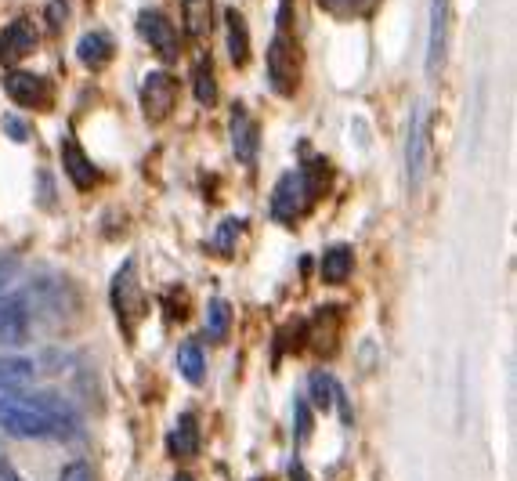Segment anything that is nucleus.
<instances>
[{
    "label": "nucleus",
    "mask_w": 517,
    "mask_h": 481,
    "mask_svg": "<svg viewBox=\"0 0 517 481\" xmlns=\"http://www.w3.org/2000/svg\"><path fill=\"white\" fill-rule=\"evenodd\" d=\"M0 427L15 438H73L80 431V416L66 398L40 391L26 398H0Z\"/></svg>",
    "instance_id": "1"
},
{
    "label": "nucleus",
    "mask_w": 517,
    "mask_h": 481,
    "mask_svg": "<svg viewBox=\"0 0 517 481\" xmlns=\"http://www.w3.org/2000/svg\"><path fill=\"white\" fill-rule=\"evenodd\" d=\"M326 181H329L326 160H319V156H304L301 170L282 174L279 185H275L272 217L279 225H297V221L311 210V203L326 192Z\"/></svg>",
    "instance_id": "2"
},
{
    "label": "nucleus",
    "mask_w": 517,
    "mask_h": 481,
    "mask_svg": "<svg viewBox=\"0 0 517 481\" xmlns=\"http://www.w3.org/2000/svg\"><path fill=\"white\" fill-rule=\"evenodd\" d=\"M268 84L282 98H290L301 84V44L290 37V29H275V40L268 48Z\"/></svg>",
    "instance_id": "3"
},
{
    "label": "nucleus",
    "mask_w": 517,
    "mask_h": 481,
    "mask_svg": "<svg viewBox=\"0 0 517 481\" xmlns=\"http://www.w3.org/2000/svg\"><path fill=\"white\" fill-rule=\"evenodd\" d=\"M109 297H113V308H116V315H120L123 330H134V322L149 312V304L141 297L138 275H134V261H127V265L113 275V290H109Z\"/></svg>",
    "instance_id": "4"
},
{
    "label": "nucleus",
    "mask_w": 517,
    "mask_h": 481,
    "mask_svg": "<svg viewBox=\"0 0 517 481\" xmlns=\"http://www.w3.org/2000/svg\"><path fill=\"white\" fill-rule=\"evenodd\" d=\"M4 91H8L11 102L22 105V109H40V113H44V109L55 105V87L37 73L11 69V73H4Z\"/></svg>",
    "instance_id": "5"
},
{
    "label": "nucleus",
    "mask_w": 517,
    "mask_h": 481,
    "mask_svg": "<svg viewBox=\"0 0 517 481\" xmlns=\"http://www.w3.org/2000/svg\"><path fill=\"white\" fill-rule=\"evenodd\" d=\"M178 105V80L170 73H149L141 84V113L149 123H163Z\"/></svg>",
    "instance_id": "6"
},
{
    "label": "nucleus",
    "mask_w": 517,
    "mask_h": 481,
    "mask_svg": "<svg viewBox=\"0 0 517 481\" xmlns=\"http://www.w3.org/2000/svg\"><path fill=\"white\" fill-rule=\"evenodd\" d=\"M138 33H141V40H145V44H149V48L163 58V62H174V58L181 55L178 29L170 26L167 15H160V11H141V15H138Z\"/></svg>",
    "instance_id": "7"
},
{
    "label": "nucleus",
    "mask_w": 517,
    "mask_h": 481,
    "mask_svg": "<svg viewBox=\"0 0 517 481\" xmlns=\"http://www.w3.org/2000/svg\"><path fill=\"white\" fill-rule=\"evenodd\" d=\"M257 149H261V127H257V120L250 116L246 105H232V152H235V160L246 163V167H254Z\"/></svg>",
    "instance_id": "8"
},
{
    "label": "nucleus",
    "mask_w": 517,
    "mask_h": 481,
    "mask_svg": "<svg viewBox=\"0 0 517 481\" xmlns=\"http://www.w3.org/2000/svg\"><path fill=\"white\" fill-rule=\"evenodd\" d=\"M33 51H37V29L29 19H15L0 29V62L4 66H15Z\"/></svg>",
    "instance_id": "9"
},
{
    "label": "nucleus",
    "mask_w": 517,
    "mask_h": 481,
    "mask_svg": "<svg viewBox=\"0 0 517 481\" xmlns=\"http://www.w3.org/2000/svg\"><path fill=\"white\" fill-rule=\"evenodd\" d=\"M405 170H409V189H420L423 170H427V116H423V105H416V109H413V123H409Z\"/></svg>",
    "instance_id": "10"
},
{
    "label": "nucleus",
    "mask_w": 517,
    "mask_h": 481,
    "mask_svg": "<svg viewBox=\"0 0 517 481\" xmlns=\"http://www.w3.org/2000/svg\"><path fill=\"white\" fill-rule=\"evenodd\" d=\"M62 167H66V178L73 181L80 192L102 185V170L87 160V152L76 145V138H62Z\"/></svg>",
    "instance_id": "11"
},
{
    "label": "nucleus",
    "mask_w": 517,
    "mask_h": 481,
    "mask_svg": "<svg viewBox=\"0 0 517 481\" xmlns=\"http://www.w3.org/2000/svg\"><path fill=\"white\" fill-rule=\"evenodd\" d=\"M445 37H449V0L431 4V40H427V73L438 76L445 66Z\"/></svg>",
    "instance_id": "12"
},
{
    "label": "nucleus",
    "mask_w": 517,
    "mask_h": 481,
    "mask_svg": "<svg viewBox=\"0 0 517 481\" xmlns=\"http://www.w3.org/2000/svg\"><path fill=\"white\" fill-rule=\"evenodd\" d=\"M29 337V308L22 297H0V340H11V344H19V340Z\"/></svg>",
    "instance_id": "13"
},
{
    "label": "nucleus",
    "mask_w": 517,
    "mask_h": 481,
    "mask_svg": "<svg viewBox=\"0 0 517 481\" xmlns=\"http://www.w3.org/2000/svg\"><path fill=\"white\" fill-rule=\"evenodd\" d=\"M351 272H355V254H351L348 243L329 246L326 254H322V283H329V286L348 283Z\"/></svg>",
    "instance_id": "14"
},
{
    "label": "nucleus",
    "mask_w": 517,
    "mask_h": 481,
    "mask_svg": "<svg viewBox=\"0 0 517 481\" xmlns=\"http://www.w3.org/2000/svg\"><path fill=\"white\" fill-rule=\"evenodd\" d=\"M113 37H109V33H102V29H98V33H84V37H80V44H76V58H80V62H84V66H91V69H98V66H105V62H109V58H113Z\"/></svg>",
    "instance_id": "15"
},
{
    "label": "nucleus",
    "mask_w": 517,
    "mask_h": 481,
    "mask_svg": "<svg viewBox=\"0 0 517 481\" xmlns=\"http://www.w3.org/2000/svg\"><path fill=\"white\" fill-rule=\"evenodd\" d=\"M185 11V33L192 40H203L214 29V0H181Z\"/></svg>",
    "instance_id": "16"
},
{
    "label": "nucleus",
    "mask_w": 517,
    "mask_h": 481,
    "mask_svg": "<svg viewBox=\"0 0 517 481\" xmlns=\"http://www.w3.org/2000/svg\"><path fill=\"white\" fill-rule=\"evenodd\" d=\"M33 377H37V366L22 355L0 359V391H22L26 384H33Z\"/></svg>",
    "instance_id": "17"
},
{
    "label": "nucleus",
    "mask_w": 517,
    "mask_h": 481,
    "mask_svg": "<svg viewBox=\"0 0 517 481\" xmlns=\"http://www.w3.org/2000/svg\"><path fill=\"white\" fill-rule=\"evenodd\" d=\"M225 26H228V55H232L235 66H246V58H250V29H246V19L232 8L225 15Z\"/></svg>",
    "instance_id": "18"
},
{
    "label": "nucleus",
    "mask_w": 517,
    "mask_h": 481,
    "mask_svg": "<svg viewBox=\"0 0 517 481\" xmlns=\"http://www.w3.org/2000/svg\"><path fill=\"white\" fill-rule=\"evenodd\" d=\"M170 453L174 456H196L199 453V427H196V416L192 413H181L178 431L170 434Z\"/></svg>",
    "instance_id": "19"
},
{
    "label": "nucleus",
    "mask_w": 517,
    "mask_h": 481,
    "mask_svg": "<svg viewBox=\"0 0 517 481\" xmlns=\"http://www.w3.org/2000/svg\"><path fill=\"white\" fill-rule=\"evenodd\" d=\"M178 373L188 384H199L203 373H207V359H203V348H199L196 340H185L178 348Z\"/></svg>",
    "instance_id": "20"
},
{
    "label": "nucleus",
    "mask_w": 517,
    "mask_h": 481,
    "mask_svg": "<svg viewBox=\"0 0 517 481\" xmlns=\"http://www.w3.org/2000/svg\"><path fill=\"white\" fill-rule=\"evenodd\" d=\"M192 87H196V102L199 105H214L217 102V76H214V58H210V55H203L196 62Z\"/></svg>",
    "instance_id": "21"
},
{
    "label": "nucleus",
    "mask_w": 517,
    "mask_h": 481,
    "mask_svg": "<svg viewBox=\"0 0 517 481\" xmlns=\"http://www.w3.org/2000/svg\"><path fill=\"white\" fill-rule=\"evenodd\" d=\"M228 330H232V308H228L225 297H214V301L207 304V337L214 340V344H221V340L228 337Z\"/></svg>",
    "instance_id": "22"
},
{
    "label": "nucleus",
    "mask_w": 517,
    "mask_h": 481,
    "mask_svg": "<svg viewBox=\"0 0 517 481\" xmlns=\"http://www.w3.org/2000/svg\"><path fill=\"white\" fill-rule=\"evenodd\" d=\"M308 387H311V402L319 409H329L333 406V398H337V380L329 377L326 369H315L308 377Z\"/></svg>",
    "instance_id": "23"
},
{
    "label": "nucleus",
    "mask_w": 517,
    "mask_h": 481,
    "mask_svg": "<svg viewBox=\"0 0 517 481\" xmlns=\"http://www.w3.org/2000/svg\"><path fill=\"white\" fill-rule=\"evenodd\" d=\"M239 236H243V221H225V225H221V228L214 232L210 246H214L217 254H232L235 243H239Z\"/></svg>",
    "instance_id": "24"
},
{
    "label": "nucleus",
    "mask_w": 517,
    "mask_h": 481,
    "mask_svg": "<svg viewBox=\"0 0 517 481\" xmlns=\"http://www.w3.org/2000/svg\"><path fill=\"white\" fill-rule=\"evenodd\" d=\"M293 434H297V442H308L311 438V413H308V402H304V398L293 402Z\"/></svg>",
    "instance_id": "25"
},
{
    "label": "nucleus",
    "mask_w": 517,
    "mask_h": 481,
    "mask_svg": "<svg viewBox=\"0 0 517 481\" xmlns=\"http://www.w3.org/2000/svg\"><path fill=\"white\" fill-rule=\"evenodd\" d=\"M66 22H69V4H66V0H51V4H47V26L58 33Z\"/></svg>",
    "instance_id": "26"
},
{
    "label": "nucleus",
    "mask_w": 517,
    "mask_h": 481,
    "mask_svg": "<svg viewBox=\"0 0 517 481\" xmlns=\"http://www.w3.org/2000/svg\"><path fill=\"white\" fill-rule=\"evenodd\" d=\"M322 8L329 15H340V19H348V15H358V0H319Z\"/></svg>",
    "instance_id": "27"
},
{
    "label": "nucleus",
    "mask_w": 517,
    "mask_h": 481,
    "mask_svg": "<svg viewBox=\"0 0 517 481\" xmlns=\"http://www.w3.org/2000/svg\"><path fill=\"white\" fill-rule=\"evenodd\" d=\"M58 481H94V474H91V467H87L84 460H76V463H69L66 471L58 474Z\"/></svg>",
    "instance_id": "28"
},
{
    "label": "nucleus",
    "mask_w": 517,
    "mask_h": 481,
    "mask_svg": "<svg viewBox=\"0 0 517 481\" xmlns=\"http://www.w3.org/2000/svg\"><path fill=\"white\" fill-rule=\"evenodd\" d=\"M4 131H8V138H15V142H26L29 138L26 123H22L19 116H8V120H4Z\"/></svg>",
    "instance_id": "29"
},
{
    "label": "nucleus",
    "mask_w": 517,
    "mask_h": 481,
    "mask_svg": "<svg viewBox=\"0 0 517 481\" xmlns=\"http://www.w3.org/2000/svg\"><path fill=\"white\" fill-rule=\"evenodd\" d=\"M11 275H15V261H0V286L8 283Z\"/></svg>",
    "instance_id": "30"
},
{
    "label": "nucleus",
    "mask_w": 517,
    "mask_h": 481,
    "mask_svg": "<svg viewBox=\"0 0 517 481\" xmlns=\"http://www.w3.org/2000/svg\"><path fill=\"white\" fill-rule=\"evenodd\" d=\"M380 0H358V15H373Z\"/></svg>",
    "instance_id": "31"
},
{
    "label": "nucleus",
    "mask_w": 517,
    "mask_h": 481,
    "mask_svg": "<svg viewBox=\"0 0 517 481\" xmlns=\"http://www.w3.org/2000/svg\"><path fill=\"white\" fill-rule=\"evenodd\" d=\"M290 481H308V471H304L301 463H293L290 467Z\"/></svg>",
    "instance_id": "32"
},
{
    "label": "nucleus",
    "mask_w": 517,
    "mask_h": 481,
    "mask_svg": "<svg viewBox=\"0 0 517 481\" xmlns=\"http://www.w3.org/2000/svg\"><path fill=\"white\" fill-rule=\"evenodd\" d=\"M0 481H22V478L11 471V467H4V463H0Z\"/></svg>",
    "instance_id": "33"
},
{
    "label": "nucleus",
    "mask_w": 517,
    "mask_h": 481,
    "mask_svg": "<svg viewBox=\"0 0 517 481\" xmlns=\"http://www.w3.org/2000/svg\"><path fill=\"white\" fill-rule=\"evenodd\" d=\"M174 481H192V478H188V474H178V478H174Z\"/></svg>",
    "instance_id": "34"
}]
</instances>
